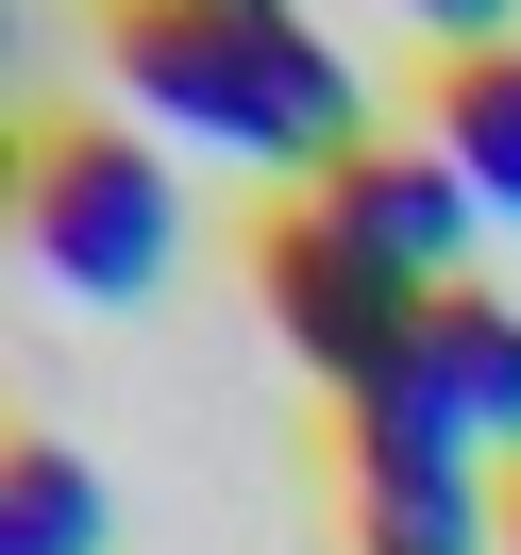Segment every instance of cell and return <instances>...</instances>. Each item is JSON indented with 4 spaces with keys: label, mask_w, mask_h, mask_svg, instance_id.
<instances>
[{
    "label": "cell",
    "mask_w": 521,
    "mask_h": 555,
    "mask_svg": "<svg viewBox=\"0 0 521 555\" xmlns=\"http://www.w3.org/2000/svg\"><path fill=\"white\" fill-rule=\"evenodd\" d=\"M102 51H118V85H135L152 135L236 152V169H270V185H337L353 152H370V85H353V51L320 35L303 0H270V17H219V0H102Z\"/></svg>",
    "instance_id": "obj_1"
},
{
    "label": "cell",
    "mask_w": 521,
    "mask_h": 555,
    "mask_svg": "<svg viewBox=\"0 0 521 555\" xmlns=\"http://www.w3.org/2000/svg\"><path fill=\"white\" fill-rule=\"evenodd\" d=\"M17 236L68 304H152L185 253V185L135 118H35L17 135Z\"/></svg>",
    "instance_id": "obj_2"
},
{
    "label": "cell",
    "mask_w": 521,
    "mask_h": 555,
    "mask_svg": "<svg viewBox=\"0 0 521 555\" xmlns=\"http://www.w3.org/2000/svg\"><path fill=\"white\" fill-rule=\"evenodd\" d=\"M252 286H270V320H286V353H303L320 387H370V371H404L420 353V286L387 270V253H353L320 203H286V219H252Z\"/></svg>",
    "instance_id": "obj_3"
},
{
    "label": "cell",
    "mask_w": 521,
    "mask_h": 555,
    "mask_svg": "<svg viewBox=\"0 0 521 555\" xmlns=\"http://www.w3.org/2000/svg\"><path fill=\"white\" fill-rule=\"evenodd\" d=\"M303 203L337 219L353 253H387V270H404L420 304H438V286H454V253L487 236V203L454 185V152H438V135H370V152H353L337 185H303Z\"/></svg>",
    "instance_id": "obj_4"
},
{
    "label": "cell",
    "mask_w": 521,
    "mask_h": 555,
    "mask_svg": "<svg viewBox=\"0 0 521 555\" xmlns=\"http://www.w3.org/2000/svg\"><path fill=\"white\" fill-rule=\"evenodd\" d=\"M353 555H505V488H487V454L353 472Z\"/></svg>",
    "instance_id": "obj_5"
},
{
    "label": "cell",
    "mask_w": 521,
    "mask_h": 555,
    "mask_svg": "<svg viewBox=\"0 0 521 555\" xmlns=\"http://www.w3.org/2000/svg\"><path fill=\"white\" fill-rule=\"evenodd\" d=\"M420 371H438V404L471 421L487 454L521 438V304H487V286H438V304H420Z\"/></svg>",
    "instance_id": "obj_6"
},
{
    "label": "cell",
    "mask_w": 521,
    "mask_h": 555,
    "mask_svg": "<svg viewBox=\"0 0 521 555\" xmlns=\"http://www.w3.org/2000/svg\"><path fill=\"white\" fill-rule=\"evenodd\" d=\"M420 135L454 152V185H471L487 219H521V51H454L438 102H420Z\"/></svg>",
    "instance_id": "obj_7"
},
{
    "label": "cell",
    "mask_w": 521,
    "mask_h": 555,
    "mask_svg": "<svg viewBox=\"0 0 521 555\" xmlns=\"http://www.w3.org/2000/svg\"><path fill=\"white\" fill-rule=\"evenodd\" d=\"M0 555H102V472L68 438H0Z\"/></svg>",
    "instance_id": "obj_8"
},
{
    "label": "cell",
    "mask_w": 521,
    "mask_h": 555,
    "mask_svg": "<svg viewBox=\"0 0 521 555\" xmlns=\"http://www.w3.org/2000/svg\"><path fill=\"white\" fill-rule=\"evenodd\" d=\"M387 17H404L438 68H454V51H521V0H387Z\"/></svg>",
    "instance_id": "obj_9"
},
{
    "label": "cell",
    "mask_w": 521,
    "mask_h": 555,
    "mask_svg": "<svg viewBox=\"0 0 521 555\" xmlns=\"http://www.w3.org/2000/svg\"><path fill=\"white\" fill-rule=\"evenodd\" d=\"M505 555H521V488H505Z\"/></svg>",
    "instance_id": "obj_10"
},
{
    "label": "cell",
    "mask_w": 521,
    "mask_h": 555,
    "mask_svg": "<svg viewBox=\"0 0 521 555\" xmlns=\"http://www.w3.org/2000/svg\"><path fill=\"white\" fill-rule=\"evenodd\" d=\"M219 17H270V0H219Z\"/></svg>",
    "instance_id": "obj_11"
}]
</instances>
